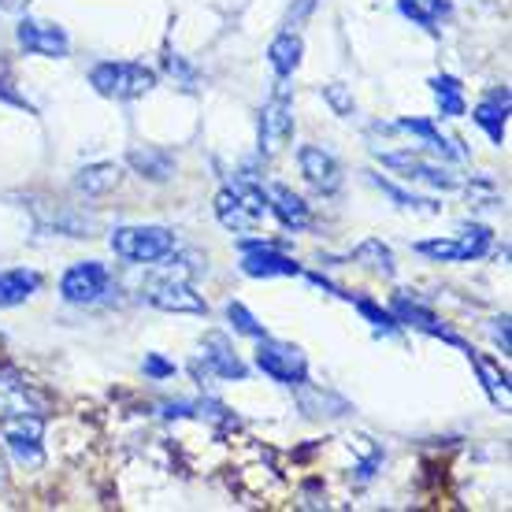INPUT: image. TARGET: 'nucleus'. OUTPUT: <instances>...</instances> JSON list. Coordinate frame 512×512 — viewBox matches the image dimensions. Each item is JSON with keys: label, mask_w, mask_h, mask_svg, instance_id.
<instances>
[{"label": "nucleus", "mask_w": 512, "mask_h": 512, "mask_svg": "<svg viewBox=\"0 0 512 512\" xmlns=\"http://www.w3.org/2000/svg\"><path fill=\"white\" fill-rule=\"evenodd\" d=\"M268 212V193L260 190L256 182H234L216 197V216L227 231H253Z\"/></svg>", "instance_id": "obj_1"}, {"label": "nucleus", "mask_w": 512, "mask_h": 512, "mask_svg": "<svg viewBox=\"0 0 512 512\" xmlns=\"http://www.w3.org/2000/svg\"><path fill=\"white\" fill-rule=\"evenodd\" d=\"M112 249L134 264H160L175 253V234L167 227H119L112 234Z\"/></svg>", "instance_id": "obj_2"}, {"label": "nucleus", "mask_w": 512, "mask_h": 512, "mask_svg": "<svg viewBox=\"0 0 512 512\" xmlns=\"http://www.w3.org/2000/svg\"><path fill=\"white\" fill-rule=\"evenodd\" d=\"M90 86L101 97H116V101H134L141 93L156 86V71L141 64H97L90 71Z\"/></svg>", "instance_id": "obj_3"}, {"label": "nucleus", "mask_w": 512, "mask_h": 512, "mask_svg": "<svg viewBox=\"0 0 512 512\" xmlns=\"http://www.w3.org/2000/svg\"><path fill=\"white\" fill-rule=\"evenodd\" d=\"M260 346H256V368L275 379V383H286V386H301L308 375V364H305V353L290 342H275V338H256Z\"/></svg>", "instance_id": "obj_4"}, {"label": "nucleus", "mask_w": 512, "mask_h": 512, "mask_svg": "<svg viewBox=\"0 0 512 512\" xmlns=\"http://www.w3.org/2000/svg\"><path fill=\"white\" fill-rule=\"evenodd\" d=\"M294 134V101H290V90L286 82L275 86L271 101L264 104V116H260V149L264 153H279L282 145Z\"/></svg>", "instance_id": "obj_5"}, {"label": "nucleus", "mask_w": 512, "mask_h": 512, "mask_svg": "<svg viewBox=\"0 0 512 512\" xmlns=\"http://www.w3.org/2000/svg\"><path fill=\"white\" fill-rule=\"evenodd\" d=\"M108 286H112L108 268L97 260H86V264L67 268V275L60 279V294H64L67 305H97V301H104Z\"/></svg>", "instance_id": "obj_6"}, {"label": "nucleus", "mask_w": 512, "mask_h": 512, "mask_svg": "<svg viewBox=\"0 0 512 512\" xmlns=\"http://www.w3.org/2000/svg\"><path fill=\"white\" fill-rule=\"evenodd\" d=\"M141 297L164 312H208L205 297L193 294L190 282L182 279H153L141 286Z\"/></svg>", "instance_id": "obj_7"}, {"label": "nucleus", "mask_w": 512, "mask_h": 512, "mask_svg": "<svg viewBox=\"0 0 512 512\" xmlns=\"http://www.w3.org/2000/svg\"><path fill=\"white\" fill-rule=\"evenodd\" d=\"M490 249V231L487 227H464L461 238L457 242H449V238H438V242H416V253L431 256V260H475V256H483Z\"/></svg>", "instance_id": "obj_8"}, {"label": "nucleus", "mask_w": 512, "mask_h": 512, "mask_svg": "<svg viewBox=\"0 0 512 512\" xmlns=\"http://www.w3.org/2000/svg\"><path fill=\"white\" fill-rule=\"evenodd\" d=\"M379 160H383L386 167L401 171V179H409V182L412 179L431 182L438 190H457V186H461V179H457L449 167L431 164V160H423L420 153H379Z\"/></svg>", "instance_id": "obj_9"}, {"label": "nucleus", "mask_w": 512, "mask_h": 512, "mask_svg": "<svg viewBox=\"0 0 512 512\" xmlns=\"http://www.w3.org/2000/svg\"><path fill=\"white\" fill-rule=\"evenodd\" d=\"M242 271L253 279H275V275H301V264L282 256L268 242H242Z\"/></svg>", "instance_id": "obj_10"}, {"label": "nucleus", "mask_w": 512, "mask_h": 512, "mask_svg": "<svg viewBox=\"0 0 512 512\" xmlns=\"http://www.w3.org/2000/svg\"><path fill=\"white\" fill-rule=\"evenodd\" d=\"M4 442L19 464L41 461V416H8L4 420Z\"/></svg>", "instance_id": "obj_11"}, {"label": "nucleus", "mask_w": 512, "mask_h": 512, "mask_svg": "<svg viewBox=\"0 0 512 512\" xmlns=\"http://www.w3.org/2000/svg\"><path fill=\"white\" fill-rule=\"evenodd\" d=\"M19 45L26 52H34V56H52V60L67 56V49H71L64 30L56 23H41V19H23L19 23Z\"/></svg>", "instance_id": "obj_12"}, {"label": "nucleus", "mask_w": 512, "mask_h": 512, "mask_svg": "<svg viewBox=\"0 0 512 512\" xmlns=\"http://www.w3.org/2000/svg\"><path fill=\"white\" fill-rule=\"evenodd\" d=\"M297 164H301L305 179L320 193H334L342 186V164H338L323 145H305V149L297 153Z\"/></svg>", "instance_id": "obj_13"}, {"label": "nucleus", "mask_w": 512, "mask_h": 512, "mask_svg": "<svg viewBox=\"0 0 512 512\" xmlns=\"http://www.w3.org/2000/svg\"><path fill=\"white\" fill-rule=\"evenodd\" d=\"M394 316H397V323H409V327H416V331L435 334V338H442V342H449V346H461L464 353H472V349L464 346L457 334L438 323V316H431V312H427V308H420V305H412L409 297H394Z\"/></svg>", "instance_id": "obj_14"}, {"label": "nucleus", "mask_w": 512, "mask_h": 512, "mask_svg": "<svg viewBox=\"0 0 512 512\" xmlns=\"http://www.w3.org/2000/svg\"><path fill=\"white\" fill-rule=\"evenodd\" d=\"M505 116H509V90L487 93L483 101L475 104V112H472V119L487 130V138L494 141V145L505 141Z\"/></svg>", "instance_id": "obj_15"}, {"label": "nucleus", "mask_w": 512, "mask_h": 512, "mask_svg": "<svg viewBox=\"0 0 512 512\" xmlns=\"http://www.w3.org/2000/svg\"><path fill=\"white\" fill-rule=\"evenodd\" d=\"M268 205H271V212L282 219V227H290V231H305L308 223H312V212H308V205L297 197L294 190H286V186H271Z\"/></svg>", "instance_id": "obj_16"}, {"label": "nucleus", "mask_w": 512, "mask_h": 512, "mask_svg": "<svg viewBox=\"0 0 512 512\" xmlns=\"http://www.w3.org/2000/svg\"><path fill=\"white\" fill-rule=\"evenodd\" d=\"M41 286V275L30 268H12L0 271V308H15L23 305L26 297H34Z\"/></svg>", "instance_id": "obj_17"}, {"label": "nucleus", "mask_w": 512, "mask_h": 512, "mask_svg": "<svg viewBox=\"0 0 512 512\" xmlns=\"http://www.w3.org/2000/svg\"><path fill=\"white\" fill-rule=\"evenodd\" d=\"M397 130H409V134L423 138L438 156H446V160H468V149H464L461 141L446 138V134H438L431 119H401V123H397Z\"/></svg>", "instance_id": "obj_18"}, {"label": "nucleus", "mask_w": 512, "mask_h": 512, "mask_svg": "<svg viewBox=\"0 0 512 512\" xmlns=\"http://www.w3.org/2000/svg\"><path fill=\"white\" fill-rule=\"evenodd\" d=\"M205 364L219 379H245V364L238 360V353L227 346L223 334H208L205 338Z\"/></svg>", "instance_id": "obj_19"}, {"label": "nucleus", "mask_w": 512, "mask_h": 512, "mask_svg": "<svg viewBox=\"0 0 512 512\" xmlns=\"http://www.w3.org/2000/svg\"><path fill=\"white\" fill-rule=\"evenodd\" d=\"M397 8L423 30H438V23L449 15V0H397Z\"/></svg>", "instance_id": "obj_20"}, {"label": "nucleus", "mask_w": 512, "mask_h": 512, "mask_svg": "<svg viewBox=\"0 0 512 512\" xmlns=\"http://www.w3.org/2000/svg\"><path fill=\"white\" fill-rule=\"evenodd\" d=\"M268 60H271V67H275V75L290 78L294 67L301 64V38H297V34H279V38L271 41Z\"/></svg>", "instance_id": "obj_21"}, {"label": "nucleus", "mask_w": 512, "mask_h": 512, "mask_svg": "<svg viewBox=\"0 0 512 512\" xmlns=\"http://www.w3.org/2000/svg\"><path fill=\"white\" fill-rule=\"evenodd\" d=\"M431 90L438 97V108H442V119H457L464 116V86L453 75H438L431 78Z\"/></svg>", "instance_id": "obj_22"}, {"label": "nucleus", "mask_w": 512, "mask_h": 512, "mask_svg": "<svg viewBox=\"0 0 512 512\" xmlns=\"http://www.w3.org/2000/svg\"><path fill=\"white\" fill-rule=\"evenodd\" d=\"M130 167L141 171V175H149L153 182H167L175 160H171L164 149H134V153H130Z\"/></svg>", "instance_id": "obj_23"}, {"label": "nucleus", "mask_w": 512, "mask_h": 512, "mask_svg": "<svg viewBox=\"0 0 512 512\" xmlns=\"http://www.w3.org/2000/svg\"><path fill=\"white\" fill-rule=\"evenodd\" d=\"M119 182V167L116 164H93L78 175V190L82 193H108Z\"/></svg>", "instance_id": "obj_24"}, {"label": "nucleus", "mask_w": 512, "mask_h": 512, "mask_svg": "<svg viewBox=\"0 0 512 512\" xmlns=\"http://www.w3.org/2000/svg\"><path fill=\"white\" fill-rule=\"evenodd\" d=\"M468 357H472V364L475 368H479V375H483V383H487V390L494 397H505L509 394V379H505V372H498V368H494V364H490V360H483L479 357V353H468Z\"/></svg>", "instance_id": "obj_25"}, {"label": "nucleus", "mask_w": 512, "mask_h": 512, "mask_svg": "<svg viewBox=\"0 0 512 512\" xmlns=\"http://www.w3.org/2000/svg\"><path fill=\"white\" fill-rule=\"evenodd\" d=\"M227 316H231L234 331H238V334H249V338H264V334H268L260 323H256L253 312H249L245 305H238V301H231V305H227Z\"/></svg>", "instance_id": "obj_26"}, {"label": "nucleus", "mask_w": 512, "mask_h": 512, "mask_svg": "<svg viewBox=\"0 0 512 512\" xmlns=\"http://www.w3.org/2000/svg\"><path fill=\"white\" fill-rule=\"evenodd\" d=\"M368 256H375L372 268H379L383 275H394V253H390V249H386L383 242H375V238H372V242L360 245V249H357V260H368Z\"/></svg>", "instance_id": "obj_27"}, {"label": "nucleus", "mask_w": 512, "mask_h": 512, "mask_svg": "<svg viewBox=\"0 0 512 512\" xmlns=\"http://www.w3.org/2000/svg\"><path fill=\"white\" fill-rule=\"evenodd\" d=\"M357 308L368 316V320L379 327V331H386V334H397V316L394 312H383L379 305H372V301H357Z\"/></svg>", "instance_id": "obj_28"}, {"label": "nucleus", "mask_w": 512, "mask_h": 512, "mask_svg": "<svg viewBox=\"0 0 512 512\" xmlns=\"http://www.w3.org/2000/svg\"><path fill=\"white\" fill-rule=\"evenodd\" d=\"M323 101L334 104V112H338V116H349V112H353V101L346 97L342 86H323Z\"/></svg>", "instance_id": "obj_29"}, {"label": "nucleus", "mask_w": 512, "mask_h": 512, "mask_svg": "<svg viewBox=\"0 0 512 512\" xmlns=\"http://www.w3.org/2000/svg\"><path fill=\"white\" fill-rule=\"evenodd\" d=\"M145 372L153 375V379H167V375H175V364H167L164 357L149 353V357H145Z\"/></svg>", "instance_id": "obj_30"}, {"label": "nucleus", "mask_w": 512, "mask_h": 512, "mask_svg": "<svg viewBox=\"0 0 512 512\" xmlns=\"http://www.w3.org/2000/svg\"><path fill=\"white\" fill-rule=\"evenodd\" d=\"M490 331H494V342H498L501 346V353H509V320H494V327H490Z\"/></svg>", "instance_id": "obj_31"}]
</instances>
